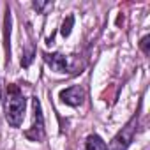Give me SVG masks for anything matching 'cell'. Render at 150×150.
Here are the masks:
<instances>
[{
  "mask_svg": "<svg viewBox=\"0 0 150 150\" xmlns=\"http://www.w3.org/2000/svg\"><path fill=\"white\" fill-rule=\"evenodd\" d=\"M138 122H139V115L134 113V115L131 117V120L115 134V138H113L111 143H110V150H127L129 145H131L132 139H134L136 131H138Z\"/></svg>",
  "mask_w": 150,
  "mask_h": 150,
  "instance_id": "cell-2",
  "label": "cell"
},
{
  "mask_svg": "<svg viewBox=\"0 0 150 150\" xmlns=\"http://www.w3.org/2000/svg\"><path fill=\"white\" fill-rule=\"evenodd\" d=\"M139 48L143 50V53H145V55H148V35H145V37L141 39V42H139Z\"/></svg>",
  "mask_w": 150,
  "mask_h": 150,
  "instance_id": "cell-11",
  "label": "cell"
},
{
  "mask_svg": "<svg viewBox=\"0 0 150 150\" xmlns=\"http://www.w3.org/2000/svg\"><path fill=\"white\" fill-rule=\"evenodd\" d=\"M72 23H74V16H67V20L64 21V25H62V30H60V34H62L64 37H67V35L71 34Z\"/></svg>",
  "mask_w": 150,
  "mask_h": 150,
  "instance_id": "cell-8",
  "label": "cell"
},
{
  "mask_svg": "<svg viewBox=\"0 0 150 150\" xmlns=\"http://www.w3.org/2000/svg\"><path fill=\"white\" fill-rule=\"evenodd\" d=\"M44 62L55 71V72H67L69 65H67V57H64L62 53H44Z\"/></svg>",
  "mask_w": 150,
  "mask_h": 150,
  "instance_id": "cell-5",
  "label": "cell"
},
{
  "mask_svg": "<svg viewBox=\"0 0 150 150\" xmlns=\"http://www.w3.org/2000/svg\"><path fill=\"white\" fill-rule=\"evenodd\" d=\"M9 39H11V11L7 9L6 20H4V48H6V62H7V65L11 62V42H9Z\"/></svg>",
  "mask_w": 150,
  "mask_h": 150,
  "instance_id": "cell-6",
  "label": "cell"
},
{
  "mask_svg": "<svg viewBox=\"0 0 150 150\" xmlns=\"http://www.w3.org/2000/svg\"><path fill=\"white\" fill-rule=\"evenodd\" d=\"M53 7V2H34V9L39 11L41 14H46V11H50Z\"/></svg>",
  "mask_w": 150,
  "mask_h": 150,
  "instance_id": "cell-9",
  "label": "cell"
},
{
  "mask_svg": "<svg viewBox=\"0 0 150 150\" xmlns=\"http://www.w3.org/2000/svg\"><path fill=\"white\" fill-rule=\"evenodd\" d=\"M32 104H34V122H32L30 129L25 131V136L30 141H42L44 139V117H42L41 103L37 97H34Z\"/></svg>",
  "mask_w": 150,
  "mask_h": 150,
  "instance_id": "cell-3",
  "label": "cell"
},
{
  "mask_svg": "<svg viewBox=\"0 0 150 150\" xmlns=\"http://www.w3.org/2000/svg\"><path fill=\"white\" fill-rule=\"evenodd\" d=\"M60 99H62V103H65V104H69L72 108L81 106L83 101H85V90L81 87H78V85L76 87H69V88L60 92Z\"/></svg>",
  "mask_w": 150,
  "mask_h": 150,
  "instance_id": "cell-4",
  "label": "cell"
},
{
  "mask_svg": "<svg viewBox=\"0 0 150 150\" xmlns=\"http://www.w3.org/2000/svg\"><path fill=\"white\" fill-rule=\"evenodd\" d=\"M27 99L21 92V88L14 83L7 87V99H6V120L11 127H20L25 117Z\"/></svg>",
  "mask_w": 150,
  "mask_h": 150,
  "instance_id": "cell-1",
  "label": "cell"
},
{
  "mask_svg": "<svg viewBox=\"0 0 150 150\" xmlns=\"http://www.w3.org/2000/svg\"><path fill=\"white\" fill-rule=\"evenodd\" d=\"M0 99H2V87H0Z\"/></svg>",
  "mask_w": 150,
  "mask_h": 150,
  "instance_id": "cell-12",
  "label": "cell"
},
{
  "mask_svg": "<svg viewBox=\"0 0 150 150\" xmlns=\"http://www.w3.org/2000/svg\"><path fill=\"white\" fill-rule=\"evenodd\" d=\"M85 150H108V145L99 134H90L85 141Z\"/></svg>",
  "mask_w": 150,
  "mask_h": 150,
  "instance_id": "cell-7",
  "label": "cell"
},
{
  "mask_svg": "<svg viewBox=\"0 0 150 150\" xmlns=\"http://www.w3.org/2000/svg\"><path fill=\"white\" fill-rule=\"evenodd\" d=\"M34 53H35L34 48H30L28 51L23 53V57H21V65H23V67H28V65L32 64V60H34Z\"/></svg>",
  "mask_w": 150,
  "mask_h": 150,
  "instance_id": "cell-10",
  "label": "cell"
}]
</instances>
